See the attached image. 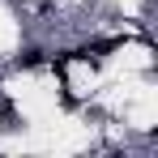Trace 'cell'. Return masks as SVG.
Instances as JSON below:
<instances>
[{
  "label": "cell",
  "instance_id": "obj_1",
  "mask_svg": "<svg viewBox=\"0 0 158 158\" xmlns=\"http://www.w3.org/2000/svg\"><path fill=\"white\" fill-rule=\"evenodd\" d=\"M39 64H43V47H26L17 56V69H39Z\"/></svg>",
  "mask_w": 158,
  "mask_h": 158
}]
</instances>
